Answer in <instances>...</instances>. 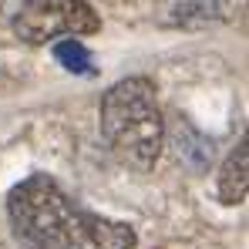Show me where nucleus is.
Segmentation results:
<instances>
[{
	"instance_id": "nucleus-1",
	"label": "nucleus",
	"mask_w": 249,
	"mask_h": 249,
	"mask_svg": "<svg viewBox=\"0 0 249 249\" xmlns=\"http://www.w3.org/2000/svg\"><path fill=\"white\" fill-rule=\"evenodd\" d=\"M7 212L24 249H135L131 226L78 209L47 175L14 185Z\"/></svg>"
},
{
	"instance_id": "nucleus-2",
	"label": "nucleus",
	"mask_w": 249,
	"mask_h": 249,
	"mask_svg": "<svg viewBox=\"0 0 249 249\" xmlns=\"http://www.w3.org/2000/svg\"><path fill=\"white\" fill-rule=\"evenodd\" d=\"M101 135L115 159L135 172L155 168L165 145V122L155 84L148 78H124L101 98Z\"/></svg>"
},
{
	"instance_id": "nucleus-3",
	"label": "nucleus",
	"mask_w": 249,
	"mask_h": 249,
	"mask_svg": "<svg viewBox=\"0 0 249 249\" xmlns=\"http://www.w3.org/2000/svg\"><path fill=\"white\" fill-rule=\"evenodd\" d=\"M10 27L20 41L47 44L61 34H98L101 17L88 0H14Z\"/></svg>"
},
{
	"instance_id": "nucleus-4",
	"label": "nucleus",
	"mask_w": 249,
	"mask_h": 249,
	"mask_svg": "<svg viewBox=\"0 0 249 249\" xmlns=\"http://www.w3.org/2000/svg\"><path fill=\"white\" fill-rule=\"evenodd\" d=\"M246 185H249V145L239 142L236 152L222 162V172H219V202L239 206L246 199Z\"/></svg>"
},
{
	"instance_id": "nucleus-5",
	"label": "nucleus",
	"mask_w": 249,
	"mask_h": 249,
	"mask_svg": "<svg viewBox=\"0 0 249 249\" xmlns=\"http://www.w3.org/2000/svg\"><path fill=\"white\" fill-rule=\"evenodd\" d=\"M172 142H175V152L178 159L185 162L189 168L202 172V168L212 162V142L202 138L189 122H175V131H172Z\"/></svg>"
},
{
	"instance_id": "nucleus-6",
	"label": "nucleus",
	"mask_w": 249,
	"mask_h": 249,
	"mask_svg": "<svg viewBox=\"0 0 249 249\" xmlns=\"http://www.w3.org/2000/svg\"><path fill=\"white\" fill-rule=\"evenodd\" d=\"M219 17H226V0H185L172 10V24L189 31L206 27L209 20H219Z\"/></svg>"
},
{
	"instance_id": "nucleus-7",
	"label": "nucleus",
	"mask_w": 249,
	"mask_h": 249,
	"mask_svg": "<svg viewBox=\"0 0 249 249\" xmlns=\"http://www.w3.org/2000/svg\"><path fill=\"white\" fill-rule=\"evenodd\" d=\"M54 57H57V64H61L64 71H71V74H94V71H98L94 61H91V54H88L74 37L57 44V47H54Z\"/></svg>"
}]
</instances>
